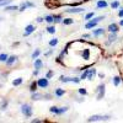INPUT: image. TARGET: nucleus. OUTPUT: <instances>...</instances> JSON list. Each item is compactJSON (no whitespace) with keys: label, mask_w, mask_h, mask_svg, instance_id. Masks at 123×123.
<instances>
[{"label":"nucleus","mask_w":123,"mask_h":123,"mask_svg":"<svg viewBox=\"0 0 123 123\" xmlns=\"http://www.w3.org/2000/svg\"><path fill=\"white\" fill-rule=\"evenodd\" d=\"M111 117L110 116H101V115H94V116H91L87 122H101V121H108Z\"/></svg>","instance_id":"f257e3e1"},{"label":"nucleus","mask_w":123,"mask_h":123,"mask_svg":"<svg viewBox=\"0 0 123 123\" xmlns=\"http://www.w3.org/2000/svg\"><path fill=\"white\" fill-rule=\"evenodd\" d=\"M21 112L26 117H31L32 116V107H31L30 105H27V104H24L21 106Z\"/></svg>","instance_id":"f03ea898"},{"label":"nucleus","mask_w":123,"mask_h":123,"mask_svg":"<svg viewBox=\"0 0 123 123\" xmlns=\"http://www.w3.org/2000/svg\"><path fill=\"white\" fill-rule=\"evenodd\" d=\"M67 110H68V107H62V108H59V107H55V106H53V107L49 108V111L53 112V113H55V115L64 113V112H67Z\"/></svg>","instance_id":"7ed1b4c3"},{"label":"nucleus","mask_w":123,"mask_h":123,"mask_svg":"<svg viewBox=\"0 0 123 123\" xmlns=\"http://www.w3.org/2000/svg\"><path fill=\"white\" fill-rule=\"evenodd\" d=\"M37 84H38L39 87H43V89H44V87L48 86V79H47V78H41V79H38Z\"/></svg>","instance_id":"20e7f679"},{"label":"nucleus","mask_w":123,"mask_h":123,"mask_svg":"<svg viewBox=\"0 0 123 123\" xmlns=\"http://www.w3.org/2000/svg\"><path fill=\"white\" fill-rule=\"evenodd\" d=\"M105 96V84H101L98 86V95H97V100H101L104 98Z\"/></svg>","instance_id":"39448f33"},{"label":"nucleus","mask_w":123,"mask_h":123,"mask_svg":"<svg viewBox=\"0 0 123 123\" xmlns=\"http://www.w3.org/2000/svg\"><path fill=\"white\" fill-rule=\"evenodd\" d=\"M62 83H68V81H73V83H80V79H78V78H62L60 76V79H59Z\"/></svg>","instance_id":"423d86ee"},{"label":"nucleus","mask_w":123,"mask_h":123,"mask_svg":"<svg viewBox=\"0 0 123 123\" xmlns=\"http://www.w3.org/2000/svg\"><path fill=\"white\" fill-rule=\"evenodd\" d=\"M16 62H17V57H16V55H11V57H9V58H7L6 64L10 67V65H12L14 63H16Z\"/></svg>","instance_id":"0eeeda50"},{"label":"nucleus","mask_w":123,"mask_h":123,"mask_svg":"<svg viewBox=\"0 0 123 123\" xmlns=\"http://www.w3.org/2000/svg\"><path fill=\"white\" fill-rule=\"evenodd\" d=\"M26 31H25V33H24V36H28V35H31L35 31V26L33 25H28L26 28H25Z\"/></svg>","instance_id":"6e6552de"},{"label":"nucleus","mask_w":123,"mask_h":123,"mask_svg":"<svg viewBox=\"0 0 123 123\" xmlns=\"http://www.w3.org/2000/svg\"><path fill=\"white\" fill-rule=\"evenodd\" d=\"M108 31L111 33H116L117 31H118V25H116V24H111L110 26H108Z\"/></svg>","instance_id":"1a4fd4ad"},{"label":"nucleus","mask_w":123,"mask_h":123,"mask_svg":"<svg viewBox=\"0 0 123 123\" xmlns=\"http://www.w3.org/2000/svg\"><path fill=\"white\" fill-rule=\"evenodd\" d=\"M83 11H84V9H81V7H75V9L67 10V12H71V14H78V12H83Z\"/></svg>","instance_id":"9d476101"},{"label":"nucleus","mask_w":123,"mask_h":123,"mask_svg":"<svg viewBox=\"0 0 123 123\" xmlns=\"http://www.w3.org/2000/svg\"><path fill=\"white\" fill-rule=\"evenodd\" d=\"M95 74H96V70L95 69H91L89 71V74H87V79L89 80H92V79H94V76H95Z\"/></svg>","instance_id":"9b49d317"},{"label":"nucleus","mask_w":123,"mask_h":123,"mask_svg":"<svg viewBox=\"0 0 123 123\" xmlns=\"http://www.w3.org/2000/svg\"><path fill=\"white\" fill-rule=\"evenodd\" d=\"M22 81H24L22 78H17V79H15V80L12 81V85H14V86H18L20 84H22Z\"/></svg>","instance_id":"f8f14e48"},{"label":"nucleus","mask_w":123,"mask_h":123,"mask_svg":"<svg viewBox=\"0 0 123 123\" xmlns=\"http://www.w3.org/2000/svg\"><path fill=\"white\" fill-rule=\"evenodd\" d=\"M104 33H105V30H104V28H97V30L94 31V35H95V36H100V35L102 36Z\"/></svg>","instance_id":"ddd939ff"},{"label":"nucleus","mask_w":123,"mask_h":123,"mask_svg":"<svg viewBox=\"0 0 123 123\" xmlns=\"http://www.w3.org/2000/svg\"><path fill=\"white\" fill-rule=\"evenodd\" d=\"M116 39H117L116 33H112V35H110V37H108V43H113Z\"/></svg>","instance_id":"4468645a"},{"label":"nucleus","mask_w":123,"mask_h":123,"mask_svg":"<svg viewBox=\"0 0 123 123\" xmlns=\"http://www.w3.org/2000/svg\"><path fill=\"white\" fill-rule=\"evenodd\" d=\"M96 24H97V22L92 20V21H90V22H87V24L85 25V27H86V28H92V27H95V26H96Z\"/></svg>","instance_id":"2eb2a0df"},{"label":"nucleus","mask_w":123,"mask_h":123,"mask_svg":"<svg viewBox=\"0 0 123 123\" xmlns=\"http://www.w3.org/2000/svg\"><path fill=\"white\" fill-rule=\"evenodd\" d=\"M41 67H42V60H41V59H36V62H35V68H36L37 70H39Z\"/></svg>","instance_id":"dca6fc26"},{"label":"nucleus","mask_w":123,"mask_h":123,"mask_svg":"<svg viewBox=\"0 0 123 123\" xmlns=\"http://www.w3.org/2000/svg\"><path fill=\"white\" fill-rule=\"evenodd\" d=\"M57 44H58V38H53L52 41H49V46L50 47H54Z\"/></svg>","instance_id":"f3484780"},{"label":"nucleus","mask_w":123,"mask_h":123,"mask_svg":"<svg viewBox=\"0 0 123 123\" xmlns=\"http://www.w3.org/2000/svg\"><path fill=\"white\" fill-rule=\"evenodd\" d=\"M42 97H44V96H43V95H39V94H33V95H32V100H35V101H36V100H41Z\"/></svg>","instance_id":"a211bd4d"},{"label":"nucleus","mask_w":123,"mask_h":123,"mask_svg":"<svg viewBox=\"0 0 123 123\" xmlns=\"http://www.w3.org/2000/svg\"><path fill=\"white\" fill-rule=\"evenodd\" d=\"M64 92H65L64 90H62V89H57V90H55V95H57V96H63V95H64Z\"/></svg>","instance_id":"6ab92c4d"},{"label":"nucleus","mask_w":123,"mask_h":123,"mask_svg":"<svg viewBox=\"0 0 123 123\" xmlns=\"http://www.w3.org/2000/svg\"><path fill=\"white\" fill-rule=\"evenodd\" d=\"M119 83H121V78H119V76H115V78H113V84H115L116 86H118Z\"/></svg>","instance_id":"aec40b11"},{"label":"nucleus","mask_w":123,"mask_h":123,"mask_svg":"<svg viewBox=\"0 0 123 123\" xmlns=\"http://www.w3.org/2000/svg\"><path fill=\"white\" fill-rule=\"evenodd\" d=\"M14 10H17V6H6L5 7V11H14Z\"/></svg>","instance_id":"412c9836"},{"label":"nucleus","mask_w":123,"mask_h":123,"mask_svg":"<svg viewBox=\"0 0 123 123\" xmlns=\"http://www.w3.org/2000/svg\"><path fill=\"white\" fill-rule=\"evenodd\" d=\"M37 85H38L37 83H32V84H31V86H30V90L32 91V92H35V91L37 90V89H36V87H37Z\"/></svg>","instance_id":"4be33fe9"},{"label":"nucleus","mask_w":123,"mask_h":123,"mask_svg":"<svg viewBox=\"0 0 123 123\" xmlns=\"http://www.w3.org/2000/svg\"><path fill=\"white\" fill-rule=\"evenodd\" d=\"M7 54H5V53H3V54H0V62H6L7 60Z\"/></svg>","instance_id":"5701e85b"},{"label":"nucleus","mask_w":123,"mask_h":123,"mask_svg":"<svg viewBox=\"0 0 123 123\" xmlns=\"http://www.w3.org/2000/svg\"><path fill=\"white\" fill-rule=\"evenodd\" d=\"M47 32H48V33H54V32H55V27H54V26H49V27L47 28Z\"/></svg>","instance_id":"b1692460"},{"label":"nucleus","mask_w":123,"mask_h":123,"mask_svg":"<svg viewBox=\"0 0 123 123\" xmlns=\"http://www.w3.org/2000/svg\"><path fill=\"white\" fill-rule=\"evenodd\" d=\"M106 6H107L106 1H98L97 3V7H106Z\"/></svg>","instance_id":"393cba45"},{"label":"nucleus","mask_w":123,"mask_h":123,"mask_svg":"<svg viewBox=\"0 0 123 123\" xmlns=\"http://www.w3.org/2000/svg\"><path fill=\"white\" fill-rule=\"evenodd\" d=\"M89 54H90L89 49H85L84 53H83V58H84V59H89Z\"/></svg>","instance_id":"a878e982"},{"label":"nucleus","mask_w":123,"mask_h":123,"mask_svg":"<svg viewBox=\"0 0 123 123\" xmlns=\"http://www.w3.org/2000/svg\"><path fill=\"white\" fill-rule=\"evenodd\" d=\"M46 21H47L48 24H52V22L54 21V16H47V17H46Z\"/></svg>","instance_id":"bb28decb"},{"label":"nucleus","mask_w":123,"mask_h":123,"mask_svg":"<svg viewBox=\"0 0 123 123\" xmlns=\"http://www.w3.org/2000/svg\"><path fill=\"white\" fill-rule=\"evenodd\" d=\"M11 0H0V6H5V5H7Z\"/></svg>","instance_id":"cd10ccee"},{"label":"nucleus","mask_w":123,"mask_h":123,"mask_svg":"<svg viewBox=\"0 0 123 123\" xmlns=\"http://www.w3.org/2000/svg\"><path fill=\"white\" fill-rule=\"evenodd\" d=\"M39 53H41V50H39V49H36L35 52H33V54H32V58H33V59H36V58L39 55Z\"/></svg>","instance_id":"c85d7f7f"},{"label":"nucleus","mask_w":123,"mask_h":123,"mask_svg":"<svg viewBox=\"0 0 123 123\" xmlns=\"http://www.w3.org/2000/svg\"><path fill=\"white\" fill-rule=\"evenodd\" d=\"M63 22H64L65 25H70V24H73V20H71V18H65Z\"/></svg>","instance_id":"c756f323"},{"label":"nucleus","mask_w":123,"mask_h":123,"mask_svg":"<svg viewBox=\"0 0 123 123\" xmlns=\"http://www.w3.org/2000/svg\"><path fill=\"white\" fill-rule=\"evenodd\" d=\"M113 9H116V7H118L119 6V1H115V3H112V5H111Z\"/></svg>","instance_id":"7c9ffc66"},{"label":"nucleus","mask_w":123,"mask_h":123,"mask_svg":"<svg viewBox=\"0 0 123 123\" xmlns=\"http://www.w3.org/2000/svg\"><path fill=\"white\" fill-rule=\"evenodd\" d=\"M92 17H94V12H90L85 16V20H89V18H92Z\"/></svg>","instance_id":"2f4dec72"},{"label":"nucleus","mask_w":123,"mask_h":123,"mask_svg":"<svg viewBox=\"0 0 123 123\" xmlns=\"http://www.w3.org/2000/svg\"><path fill=\"white\" fill-rule=\"evenodd\" d=\"M79 94L80 95H86V90L85 89H79Z\"/></svg>","instance_id":"473e14b6"},{"label":"nucleus","mask_w":123,"mask_h":123,"mask_svg":"<svg viewBox=\"0 0 123 123\" xmlns=\"http://www.w3.org/2000/svg\"><path fill=\"white\" fill-rule=\"evenodd\" d=\"M27 6H28V5H27V3H26V4H24V5H21V7H20V11H24V10H25Z\"/></svg>","instance_id":"72a5a7b5"},{"label":"nucleus","mask_w":123,"mask_h":123,"mask_svg":"<svg viewBox=\"0 0 123 123\" xmlns=\"http://www.w3.org/2000/svg\"><path fill=\"white\" fill-rule=\"evenodd\" d=\"M87 74H89V71H85V73H84L83 75H81V78H80V79H81V80H83V79H85V78H87Z\"/></svg>","instance_id":"f704fd0d"},{"label":"nucleus","mask_w":123,"mask_h":123,"mask_svg":"<svg viewBox=\"0 0 123 123\" xmlns=\"http://www.w3.org/2000/svg\"><path fill=\"white\" fill-rule=\"evenodd\" d=\"M52 76H53V71H48V73H47V79L52 78Z\"/></svg>","instance_id":"c9c22d12"},{"label":"nucleus","mask_w":123,"mask_h":123,"mask_svg":"<svg viewBox=\"0 0 123 123\" xmlns=\"http://www.w3.org/2000/svg\"><path fill=\"white\" fill-rule=\"evenodd\" d=\"M54 18H55V20H54L55 22H60V21H62V20H60L62 17H60V16H54Z\"/></svg>","instance_id":"e433bc0d"},{"label":"nucleus","mask_w":123,"mask_h":123,"mask_svg":"<svg viewBox=\"0 0 123 123\" xmlns=\"http://www.w3.org/2000/svg\"><path fill=\"white\" fill-rule=\"evenodd\" d=\"M6 106H7V102L5 101V102H4V104L1 105V110H5V108H6Z\"/></svg>","instance_id":"4c0bfd02"},{"label":"nucleus","mask_w":123,"mask_h":123,"mask_svg":"<svg viewBox=\"0 0 123 123\" xmlns=\"http://www.w3.org/2000/svg\"><path fill=\"white\" fill-rule=\"evenodd\" d=\"M118 15H119V17H123V9H121V10H119Z\"/></svg>","instance_id":"58836bf2"},{"label":"nucleus","mask_w":123,"mask_h":123,"mask_svg":"<svg viewBox=\"0 0 123 123\" xmlns=\"http://www.w3.org/2000/svg\"><path fill=\"white\" fill-rule=\"evenodd\" d=\"M37 22H42V21H44V18H42V17H38L37 20H36Z\"/></svg>","instance_id":"ea45409f"},{"label":"nucleus","mask_w":123,"mask_h":123,"mask_svg":"<svg viewBox=\"0 0 123 123\" xmlns=\"http://www.w3.org/2000/svg\"><path fill=\"white\" fill-rule=\"evenodd\" d=\"M32 123H41V119H32Z\"/></svg>","instance_id":"a19ab883"},{"label":"nucleus","mask_w":123,"mask_h":123,"mask_svg":"<svg viewBox=\"0 0 123 123\" xmlns=\"http://www.w3.org/2000/svg\"><path fill=\"white\" fill-rule=\"evenodd\" d=\"M121 26H123V20H122V21H121Z\"/></svg>","instance_id":"79ce46f5"},{"label":"nucleus","mask_w":123,"mask_h":123,"mask_svg":"<svg viewBox=\"0 0 123 123\" xmlns=\"http://www.w3.org/2000/svg\"><path fill=\"white\" fill-rule=\"evenodd\" d=\"M1 20H3V17H1V16H0V21H1Z\"/></svg>","instance_id":"37998d69"}]
</instances>
